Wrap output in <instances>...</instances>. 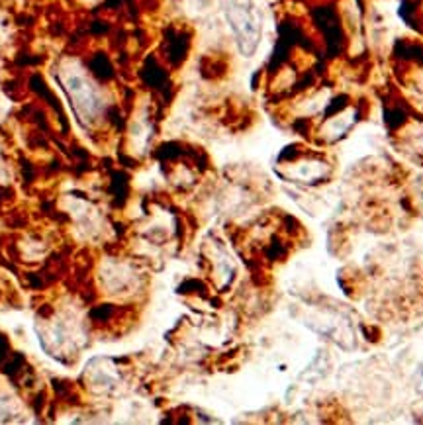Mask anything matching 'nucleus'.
<instances>
[{
	"label": "nucleus",
	"instance_id": "obj_1",
	"mask_svg": "<svg viewBox=\"0 0 423 425\" xmlns=\"http://www.w3.org/2000/svg\"><path fill=\"white\" fill-rule=\"evenodd\" d=\"M226 14L239 52L253 55L261 40V20L253 0H227Z\"/></svg>",
	"mask_w": 423,
	"mask_h": 425
},
{
	"label": "nucleus",
	"instance_id": "obj_2",
	"mask_svg": "<svg viewBox=\"0 0 423 425\" xmlns=\"http://www.w3.org/2000/svg\"><path fill=\"white\" fill-rule=\"evenodd\" d=\"M330 173V163L323 159H316V157H304L298 163L289 165V171H286V175L298 183H318V180L328 178Z\"/></svg>",
	"mask_w": 423,
	"mask_h": 425
},
{
	"label": "nucleus",
	"instance_id": "obj_3",
	"mask_svg": "<svg viewBox=\"0 0 423 425\" xmlns=\"http://www.w3.org/2000/svg\"><path fill=\"white\" fill-rule=\"evenodd\" d=\"M355 118H357V110H355V108L343 110V112L335 114L333 118H330V120L323 124V128H321V135L325 137L328 144L337 141V139L347 134V130L355 124Z\"/></svg>",
	"mask_w": 423,
	"mask_h": 425
}]
</instances>
